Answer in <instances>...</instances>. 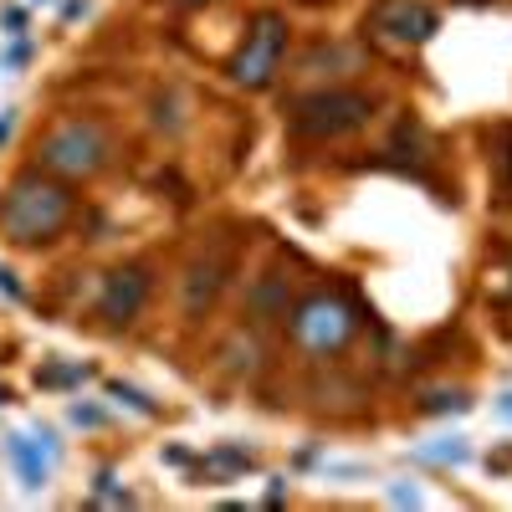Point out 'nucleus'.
<instances>
[{
  "mask_svg": "<svg viewBox=\"0 0 512 512\" xmlns=\"http://www.w3.org/2000/svg\"><path fill=\"white\" fill-rule=\"evenodd\" d=\"M282 47H287L282 16H256L246 47H241V57H236V82H241V88H267L272 72H277V62H282Z\"/></svg>",
  "mask_w": 512,
  "mask_h": 512,
  "instance_id": "5",
  "label": "nucleus"
},
{
  "mask_svg": "<svg viewBox=\"0 0 512 512\" xmlns=\"http://www.w3.org/2000/svg\"><path fill=\"white\" fill-rule=\"evenodd\" d=\"M425 410H466V395H431Z\"/></svg>",
  "mask_w": 512,
  "mask_h": 512,
  "instance_id": "10",
  "label": "nucleus"
},
{
  "mask_svg": "<svg viewBox=\"0 0 512 512\" xmlns=\"http://www.w3.org/2000/svg\"><path fill=\"white\" fill-rule=\"evenodd\" d=\"M292 333H297L303 349L328 354V349H338L354 333V313H349V303H338V297H308V303L297 308V318H292Z\"/></svg>",
  "mask_w": 512,
  "mask_h": 512,
  "instance_id": "4",
  "label": "nucleus"
},
{
  "mask_svg": "<svg viewBox=\"0 0 512 512\" xmlns=\"http://www.w3.org/2000/svg\"><path fill=\"white\" fill-rule=\"evenodd\" d=\"M497 415H502V420H512V395H502V400H497Z\"/></svg>",
  "mask_w": 512,
  "mask_h": 512,
  "instance_id": "14",
  "label": "nucleus"
},
{
  "mask_svg": "<svg viewBox=\"0 0 512 512\" xmlns=\"http://www.w3.org/2000/svg\"><path fill=\"white\" fill-rule=\"evenodd\" d=\"M11 123H16L11 113H0V144H6V139H11Z\"/></svg>",
  "mask_w": 512,
  "mask_h": 512,
  "instance_id": "13",
  "label": "nucleus"
},
{
  "mask_svg": "<svg viewBox=\"0 0 512 512\" xmlns=\"http://www.w3.org/2000/svg\"><path fill=\"white\" fill-rule=\"evenodd\" d=\"M216 287H221V262H200L195 272H190V292H185V308L190 313H200L205 303H210V297H216Z\"/></svg>",
  "mask_w": 512,
  "mask_h": 512,
  "instance_id": "9",
  "label": "nucleus"
},
{
  "mask_svg": "<svg viewBox=\"0 0 512 512\" xmlns=\"http://www.w3.org/2000/svg\"><path fill=\"white\" fill-rule=\"evenodd\" d=\"M103 154H108V139L93 118H67L47 134V144H41V164L57 169V175H72V180L93 175L103 164Z\"/></svg>",
  "mask_w": 512,
  "mask_h": 512,
  "instance_id": "2",
  "label": "nucleus"
},
{
  "mask_svg": "<svg viewBox=\"0 0 512 512\" xmlns=\"http://www.w3.org/2000/svg\"><path fill=\"white\" fill-rule=\"evenodd\" d=\"M390 497H395V502H400V507H405V502H410V507H415V502H420V492H415V487H395V492H390Z\"/></svg>",
  "mask_w": 512,
  "mask_h": 512,
  "instance_id": "12",
  "label": "nucleus"
},
{
  "mask_svg": "<svg viewBox=\"0 0 512 512\" xmlns=\"http://www.w3.org/2000/svg\"><path fill=\"white\" fill-rule=\"evenodd\" d=\"M425 456H431V461H466V446H461V441H456V446H431Z\"/></svg>",
  "mask_w": 512,
  "mask_h": 512,
  "instance_id": "11",
  "label": "nucleus"
},
{
  "mask_svg": "<svg viewBox=\"0 0 512 512\" xmlns=\"http://www.w3.org/2000/svg\"><path fill=\"white\" fill-rule=\"evenodd\" d=\"M6 451H11L16 472H21V487H31V492H36V487H47V477H52V461L41 456V451H36L26 436H11V441H6Z\"/></svg>",
  "mask_w": 512,
  "mask_h": 512,
  "instance_id": "8",
  "label": "nucleus"
},
{
  "mask_svg": "<svg viewBox=\"0 0 512 512\" xmlns=\"http://www.w3.org/2000/svg\"><path fill=\"white\" fill-rule=\"evenodd\" d=\"M144 297H149V277H144L139 267L113 272L108 287H103V297H98V313H103L108 323H128V318L144 308Z\"/></svg>",
  "mask_w": 512,
  "mask_h": 512,
  "instance_id": "7",
  "label": "nucleus"
},
{
  "mask_svg": "<svg viewBox=\"0 0 512 512\" xmlns=\"http://www.w3.org/2000/svg\"><path fill=\"white\" fill-rule=\"evenodd\" d=\"M72 216V200L62 185L41 180V175H21L0 205V226L11 231V241H52Z\"/></svg>",
  "mask_w": 512,
  "mask_h": 512,
  "instance_id": "1",
  "label": "nucleus"
},
{
  "mask_svg": "<svg viewBox=\"0 0 512 512\" xmlns=\"http://www.w3.org/2000/svg\"><path fill=\"white\" fill-rule=\"evenodd\" d=\"M374 31L390 41H425L436 31V11L420 6V0H384L374 11Z\"/></svg>",
  "mask_w": 512,
  "mask_h": 512,
  "instance_id": "6",
  "label": "nucleus"
},
{
  "mask_svg": "<svg viewBox=\"0 0 512 512\" xmlns=\"http://www.w3.org/2000/svg\"><path fill=\"white\" fill-rule=\"evenodd\" d=\"M364 118H369V98H359V93H313L297 103L292 128L308 139H338L349 128H359Z\"/></svg>",
  "mask_w": 512,
  "mask_h": 512,
  "instance_id": "3",
  "label": "nucleus"
}]
</instances>
